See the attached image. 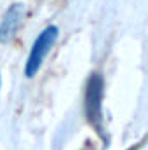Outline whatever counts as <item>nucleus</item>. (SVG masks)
Returning a JSON list of instances; mask_svg holds the SVG:
<instances>
[{"label":"nucleus","instance_id":"nucleus-1","mask_svg":"<svg viewBox=\"0 0 148 150\" xmlns=\"http://www.w3.org/2000/svg\"><path fill=\"white\" fill-rule=\"evenodd\" d=\"M103 94H105V80L101 74H92L85 84L84 94V112L87 122L96 129L98 134H105L103 126Z\"/></svg>","mask_w":148,"mask_h":150},{"label":"nucleus","instance_id":"nucleus-4","mask_svg":"<svg viewBox=\"0 0 148 150\" xmlns=\"http://www.w3.org/2000/svg\"><path fill=\"white\" fill-rule=\"evenodd\" d=\"M0 86H2V79H0Z\"/></svg>","mask_w":148,"mask_h":150},{"label":"nucleus","instance_id":"nucleus-2","mask_svg":"<svg viewBox=\"0 0 148 150\" xmlns=\"http://www.w3.org/2000/svg\"><path fill=\"white\" fill-rule=\"evenodd\" d=\"M59 37V28L51 25L47 28H44L40 32V35L35 38L33 45H32V51H30V56H28V61H26V67H25V75L26 77H33L37 75V72L40 70L47 52L52 49V45L56 44V40Z\"/></svg>","mask_w":148,"mask_h":150},{"label":"nucleus","instance_id":"nucleus-3","mask_svg":"<svg viewBox=\"0 0 148 150\" xmlns=\"http://www.w3.org/2000/svg\"><path fill=\"white\" fill-rule=\"evenodd\" d=\"M25 12H26V7H25V4H21V2L12 4V5L5 11L4 19H2V23H0V42H2V44H7V42H11L12 38L16 37L18 30H19L21 25H23Z\"/></svg>","mask_w":148,"mask_h":150}]
</instances>
